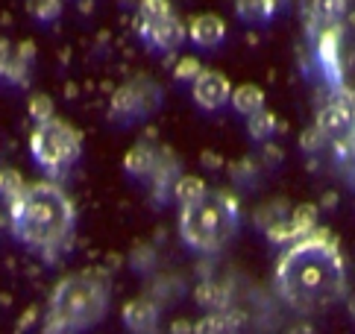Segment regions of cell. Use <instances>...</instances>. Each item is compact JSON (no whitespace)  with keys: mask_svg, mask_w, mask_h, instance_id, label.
<instances>
[{"mask_svg":"<svg viewBox=\"0 0 355 334\" xmlns=\"http://www.w3.org/2000/svg\"><path fill=\"white\" fill-rule=\"evenodd\" d=\"M276 290L297 314H320L347 299V264L335 238L317 229L291 243L276 264Z\"/></svg>","mask_w":355,"mask_h":334,"instance_id":"6da1fadb","label":"cell"},{"mask_svg":"<svg viewBox=\"0 0 355 334\" xmlns=\"http://www.w3.org/2000/svg\"><path fill=\"white\" fill-rule=\"evenodd\" d=\"M73 202L53 182H33L24 197L9 205L12 232L30 249L44 255L56 252L73 229Z\"/></svg>","mask_w":355,"mask_h":334,"instance_id":"7a4b0ae2","label":"cell"},{"mask_svg":"<svg viewBox=\"0 0 355 334\" xmlns=\"http://www.w3.org/2000/svg\"><path fill=\"white\" fill-rule=\"evenodd\" d=\"M109 311V279L100 270H83L62 279L53 297L44 334H73L97 326Z\"/></svg>","mask_w":355,"mask_h":334,"instance_id":"3957f363","label":"cell"},{"mask_svg":"<svg viewBox=\"0 0 355 334\" xmlns=\"http://www.w3.org/2000/svg\"><path fill=\"white\" fill-rule=\"evenodd\" d=\"M238 229V202L226 191H209L194 205L180 211V235L197 252H218Z\"/></svg>","mask_w":355,"mask_h":334,"instance_id":"277c9868","label":"cell"},{"mask_svg":"<svg viewBox=\"0 0 355 334\" xmlns=\"http://www.w3.org/2000/svg\"><path fill=\"white\" fill-rule=\"evenodd\" d=\"M80 150H83L80 132L59 118L47 121V123H35V130L30 135L33 159L39 167H44L50 176L65 173L68 167L80 159Z\"/></svg>","mask_w":355,"mask_h":334,"instance_id":"5b68a950","label":"cell"},{"mask_svg":"<svg viewBox=\"0 0 355 334\" xmlns=\"http://www.w3.org/2000/svg\"><path fill=\"white\" fill-rule=\"evenodd\" d=\"M138 33H141L144 42H150L159 50L180 47L182 38L188 35L185 24L176 18L168 0H141L138 3Z\"/></svg>","mask_w":355,"mask_h":334,"instance_id":"8992f818","label":"cell"},{"mask_svg":"<svg viewBox=\"0 0 355 334\" xmlns=\"http://www.w3.org/2000/svg\"><path fill=\"white\" fill-rule=\"evenodd\" d=\"M191 94L197 100V106L214 112V109H220V106H226V103L232 100V85L220 71L202 68V73L191 82Z\"/></svg>","mask_w":355,"mask_h":334,"instance_id":"52a82bcc","label":"cell"},{"mask_svg":"<svg viewBox=\"0 0 355 334\" xmlns=\"http://www.w3.org/2000/svg\"><path fill=\"white\" fill-rule=\"evenodd\" d=\"M311 232H317V209L314 205H300L282 223L268 229V238L273 243H297L302 238H309Z\"/></svg>","mask_w":355,"mask_h":334,"instance_id":"ba28073f","label":"cell"},{"mask_svg":"<svg viewBox=\"0 0 355 334\" xmlns=\"http://www.w3.org/2000/svg\"><path fill=\"white\" fill-rule=\"evenodd\" d=\"M317 59H320L326 80L338 88L340 76H344V68H340V30L338 27L320 30V35H317Z\"/></svg>","mask_w":355,"mask_h":334,"instance_id":"9c48e42d","label":"cell"},{"mask_svg":"<svg viewBox=\"0 0 355 334\" xmlns=\"http://www.w3.org/2000/svg\"><path fill=\"white\" fill-rule=\"evenodd\" d=\"M123 326L132 334H156L159 326V302L153 299H132L123 305Z\"/></svg>","mask_w":355,"mask_h":334,"instance_id":"30bf717a","label":"cell"},{"mask_svg":"<svg viewBox=\"0 0 355 334\" xmlns=\"http://www.w3.org/2000/svg\"><path fill=\"white\" fill-rule=\"evenodd\" d=\"M188 38L200 47H218L226 38V24L220 15L202 12V15L191 18V24H188Z\"/></svg>","mask_w":355,"mask_h":334,"instance_id":"8fae6325","label":"cell"},{"mask_svg":"<svg viewBox=\"0 0 355 334\" xmlns=\"http://www.w3.org/2000/svg\"><path fill=\"white\" fill-rule=\"evenodd\" d=\"M317 126H320V132L326 138L332 141H347L355 130V121L349 118V114L338 106V103H329L326 109H320V114H317Z\"/></svg>","mask_w":355,"mask_h":334,"instance_id":"7c38bea8","label":"cell"},{"mask_svg":"<svg viewBox=\"0 0 355 334\" xmlns=\"http://www.w3.org/2000/svg\"><path fill=\"white\" fill-rule=\"evenodd\" d=\"M123 167H126V173H132V176H153L159 170V156H156L153 147L135 144L130 152H126Z\"/></svg>","mask_w":355,"mask_h":334,"instance_id":"4fadbf2b","label":"cell"},{"mask_svg":"<svg viewBox=\"0 0 355 334\" xmlns=\"http://www.w3.org/2000/svg\"><path fill=\"white\" fill-rule=\"evenodd\" d=\"M232 106L238 114H256L264 109V91L259 85H252V82H244V85H238L232 88Z\"/></svg>","mask_w":355,"mask_h":334,"instance_id":"5bb4252c","label":"cell"},{"mask_svg":"<svg viewBox=\"0 0 355 334\" xmlns=\"http://www.w3.org/2000/svg\"><path fill=\"white\" fill-rule=\"evenodd\" d=\"M209 194V188H206V182H202L200 176H180L173 182V197H176V202L182 205H194V202H200L202 197Z\"/></svg>","mask_w":355,"mask_h":334,"instance_id":"9a60e30c","label":"cell"},{"mask_svg":"<svg viewBox=\"0 0 355 334\" xmlns=\"http://www.w3.org/2000/svg\"><path fill=\"white\" fill-rule=\"evenodd\" d=\"M311 12H314V21L326 30V27H338V21L347 12V3L344 0H314Z\"/></svg>","mask_w":355,"mask_h":334,"instance_id":"2e32d148","label":"cell"},{"mask_svg":"<svg viewBox=\"0 0 355 334\" xmlns=\"http://www.w3.org/2000/svg\"><path fill=\"white\" fill-rule=\"evenodd\" d=\"M235 317L230 311H218V314H206L194 326V334H235Z\"/></svg>","mask_w":355,"mask_h":334,"instance_id":"e0dca14e","label":"cell"},{"mask_svg":"<svg viewBox=\"0 0 355 334\" xmlns=\"http://www.w3.org/2000/svg\"><path fill=\"white\" fill-rule=\"evenodd\" d=\"M194 297H197L200 308H206V311H211V314L223 311L226 299H230V297H226V290L220 285H214V281H202V285L194 290Z\"/></svg>","mask_w":355,"mask_h":334,"instance_id":"ac0fdd59","label":"cell"},{"mask_svg":"<svg viewBox=\"0 0 355 334\" xmlns=\"http://www.w3.org/2000/svg\"><path fill=\"white\" fill-rule=\"evenodd\" d=\"M276 126H279V121H276V114L270 109H261V112H256V114H250L247 118V130L256 141H268L276 132Z\"/></svg>","mask_w":355,"mask_h":334,"instance_id":"d6986e66","label":"cell"},{"mask_svg":"<svg viewBox=\"0 0 355 334\" xmlns=\"http://www.w3.org/2000/svg\"><path fill=\"white\" fill-rule=\"evenodd\" d=\"M235 9L247 21H268L276 12V0H238Z\"/></svg>","mask_w":355,"mask_h":334,"instance_id":"ffe728a7","label":"cell"},{"mask_svg":"<svg viewBox=\"0 0 355 334\" xmlns=\"http://www.w3.org/2000/svg\"><path fill=\"white\" fill-rule=\"evenodd\" d=\"M24 191H27V182H24V176L18 170H12V167L0 170V197H3L9 205L15 200H21Z\"/></svg>","mask_w":355,"mask_h":334,"instance_id":"44dd1931","label":"cell"},{"mask_svg":"<svg viewBox=\"0 0 355 334\" xmlns=\"http://www.w3.org/2000/svg\"><path fill=\"white\" fill-rule=\"evenodd\" d=\"M33 56H35L33 42H21V44L15 47V59H12V73H9L12 82H21V80H24V73L30 71Z\"/></svg>","mask_w":355,"mask_h":334,"instance_id":"7402d4cb","label":"cell"},{"mask_svg":"<svg viewBox=\"0 0 355 334\" xmlns=\"http://www.w3.org/2000/svg\"><path fill=\"white\" fill-rule=\"evenodd\" d=\"M27 112H30V118L35 123H47V121H53L56 118V106H53V100H50L47 94H33L30 103H27Z\"/></svg>","mask_w":355,"mask_h":334,"instance_id":"603a6c76","label":"cell"},{"mask_svg":"<svg viewBox=\"0 0 355 334\" xmlns=\"http://www.w3.org/2000/svg\"><path fill=\"white\" fill-rule=\"evenodd\" d=\"M112 106H115L118 114H126V118H130V114H135L138 109H141V97H138L135 88H121Z\"/></svg>","mask_w":355,"mask_h":334,"instance_id":"cb8c5ba5","label":"cell"},{"mask_svg":"<svg viewBox=\"0 0 355 334\" xmlns=\"http://www.w3.org/2000/svg\"><path fill=\"white\" fill-rule=\"evenodd\" d=\"M27 6H30V12H33V15L39 18V21H53L59 12H62L59 0H30Z\"/></svg>","mask_w":355,"mask_h":334,"instance_id":"d4e9b609","label":"cell"},{"mask_svg":"<svg viewBox=\"0 0 355 334\" xmlns=\"http://www.w3.org/2000/svg\"><path fill=\"white\" fill-rule=\"evenodd\" d=\"M176 80H197V76L202 73V68H200V62L194 59V56H185V59H180V65H176Z\"/></svg>","mask_w":355,"mask_h":334,"instance_id":"484cf974","label":"cell"},{"mask_svg":"<svg viewBox=\"0 0 355 334\" xmlns=\"http://www.w3.org/2000/svg\"><path fill=\"white\" fill-rule=\"evenodd\" d=\"M332 103H338V106L344 109L349 118L355 121V91H349V88H344V85H338V91H335Z\"/></svg>","mask_w":355,"mask_h":334,"instance_id":"4316f807","label":"cell"},{"mask_svg":"<svg viewBox=\"0 0 355 334\" xmlns=\"http://www.w3.org/2000/svg\"><path fill=\"white\" fill-rule=\"evenodd\" d=\"M323 141H326V135L320 132V126H311V130H306V132H302V138H300V144H302V150H317V147H320L323 144Z\"/></svg>","mask_w":355,"mask_h":334,"instance_id":"83f0119b","label":"cell"},{"mask_svg":"<svg viewBox=\"0 0 355 334\" xmlns=\"http://www.w3.org/2000/svg\"><path fill=\"white\" fill-rule=\"evenodd\" d=\"M12 59H15V47L0 38V76H9L12 73Z\"/></svg>","mask_w":355,"mask_h":334,"instance_id":"f1b7e54d","label":"cell"},{"mask_svg":"<svg viewBox=\"0 0 355 334\" xmlns=\"http://www.w3.org/2000/svg\"><path fill=\"white\" fill-rule=\"evenodd\" d=\"M285 334H317V328L309 323V319H300V323H294Z\"/></svg>","mask_w":355,"mask_h":334,"instance_id":"f546056e","label":"cell"},{"mask_svg":"<svg viewBox=\"0 0 355 334\" xmlns=\"http://www.w3.org/2000/svg\"><path fill=\"white\" fill-rule=\"evenodd\" d=\"M347 305H349V314H352V319H355V293H352V297L347 299Z\"/></svg>","mask_w":355,"mask_h":334,"instance_id":"4dcf8cb0","label":"cell"}]
</instances>
